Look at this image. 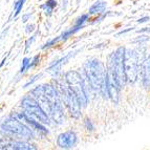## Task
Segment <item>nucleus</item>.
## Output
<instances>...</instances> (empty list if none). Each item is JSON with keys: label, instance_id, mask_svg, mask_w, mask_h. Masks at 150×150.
<instances>
[{"label": "nucleus", "instance_id": "8", "mask_svg": "<svg viewBox=\"0 0 150 150\" xmlns=\"http://www.w3.org/2000/svg\"><path fill=\"white\" fill-rule=\"evenodd\" d=\"M124 64H125V71L127 77V83L134 84L139 79V75L141 73V65L139 61L137 50L126 48L125 58H124Z\"/></svg>", "mask_w": 150, "mask_h": 150}, {"label": "nucleus", "instance_id": "11", "mask_svg": "<svg viewBox=\"0 0 150 150\" xmlns=\"http://www.w3.org/2000/svg\"><path fill=\"white\" fill-rule=\"evenodd\" d=\"M78 144V135L75 131H65L58 135L57 146L62 149H70L76 147Z\"/></svg>", "mask_w": 150, "mask_h": 150}, {"label": "nucleus", "instance_id": "30", "mask_svg": "<svg viewBox=\"0 0 150 150\" xmlns=\"http://www.w3.org/2000/svg\"><path fill=\"white\" fill-rule=\"evenodd\" d=\"M135 32L138 33V34H143V33H149V32H150V28H141V30H135Z\"/></svg>", "mask_w": 150, "mask_h": 150}, {"label": "nucleus", "instance_id": "21", "mask_svg": "<svg viewBox=\"0 0 150 150\" xmlns=\"http://www.w3.org/2000/svg\"><path fill=\"white\" fill-rule=\"evenodd\" d=\"M84 127H85V129L87 130V131H93L95 130V124L93 123V121L90 120V119H85L84 120Z\"/></svg>", "mask_w": 150, "mask_h": 150}, {"label": "nucleus", "instance_id": "18", "mask_svg": "<svg viewBox=\"0 0 150 150\" xmlns=\"http://www.w3.org/2000/svg\"><path fill=\"white\" fill-rule=\"evenodd\" d=\"M30 58H28V57L23 58L22 64H21V67H20V69H19V75H23L26 70L30 69Z\"/></svg>", "mask_w": 150, "mask_h": 150}, {"label": "nucleus", "instance_id": "3", "mask_svg": "<svg viewBox=\"0 0 150 150\" xmlns=\"http://www.w3.org/2000/svg\"><path fill=\"white\" fill-rule=\"evenodd\" d=\"M0 128L6 135L18 140H33L36 137L35 131L14 115L3 121Z\"/></svg>", "mask_w": 150, "mask_h": 150}, {"label": "nucleus", "instance_id": "15", "mask_svg": "<svg viewBox=\"0 0 150 150\" xmlns=\"http://www.w3.org/2000/svg\"><path fill=\"white\" fill-rule=\"evenodd\" d=\"M85 28V25H74L73 28H70L69 30H66L62 33L60 35V38H61V41H65L67 40L68 38H70L74 34H76L77 32L81 30L82 28Z\"/></svg>", "mask_w": 150, "mask_h": 150}, {"label": "nucleus", "instance_id": "29", "mask_svg": "<svg viewBox=\"0 0 150 150\" xmlns=\"http://www.w3.org/2000/svg\"><path fill=\"white\" fill-rule=\"evenodd\" d=\"M133 28H126V30H121V32H119L118 34L115 36H121V35H124V34H126V33H128V32H131V30H133Z\"/></svg>", "mask_w": 150, "mask_h": 150}, {"label": "nucleus", "instance_id": "25", "mask_svg": "<svg viewBox=\"0 0 150 150\" xmlns=\"http://www.w3.org/2000/svg\"><path fill=\"white\" fill-rule=\"evenodd\" d=\"M149 39H150L149 36L143 35V36H140L139 38H137V39H134V40H133V42H134V43H139V44H143V43L147 42Z\"/></svg>", "mask_w": 150, "mask_h": 150}, {"label": "nucleus", "instance_id": "27", "mask_svg": "<svg viewBox=\"0 0 150 150\" xmlns=\"http://www.w3.org/2000/svg\"><path fill=\"white\" fill-rule=\"evenodd\" d=\"M34 30H35V24H28L26 26H25V32L28 33V34H32V33H34Z\"/></svg>", "mask_w": 150, "mask_h": 150}, {"label": "nucleus", "instance_id": "17", "mask_svg": "<svg viewBox=\"0 0 150 150\" xmlns=\"http://www.w3.org/2000/svg\"><path fill=\"white\" fill-rule=\"evenodd\" d=\"M25 1H26V0H17V1L15 2V4H14V11H15L14 18H16L21 13V11H22V8H23V5H24V3H25Z\"/></svg>", "mask_w": 150, "mask_h": 150}, {"label": "nucleus", "instance_id": "1", "mask_svg": "<svg viewBox=\"0 0 150 150\" xmlns=\"http://www.w3.org/2000/svg\"><path fill=\"white\" fill-rule=\"evenodd\" d=\"M30 95L35 98L54 123L61 125L65 122L64 107L57 87L52 84H42L30 90Z\"/></svg>", "mask_w": 150, "mask_h": 150}, {"label": "nucleus", "instance_id": "4", "mask_svg": "<svg viewBox=\"0 0 150 150\" xmlns=\"http://www.w3.org/2000/svg\"><path fill=\"white\" fill-rule=\"evenodd\" d=\"M56 79V87H57L58 91L60 93L62 102L66 108H67L68 112L70 113V115L75 119H79L81 117V106L80 102L77 99L76 95L73 93V90L70 89L69 85L67 84V82L65 81L64 76L63 78H55Z\"/></svg>", "mask_w": 150, "mask_h": 150}, {"label": "nucleus", "instance_id": "12", "mask_svg": "<svg viewBox=\"0 0 150 150\" xmlns=\"http://www.w3.org/2000/svg\"><path fill=\"white\" fill-rule=\"evenodd\" d=\"M141 79H142V84L146 89H150V54L147 56L141 68Z\"/></svg>", "mask_w": 150, "mask_h": 150}, {"label": "nucleus", "instance_id": "13", "mask_svg": "<svg viewBox=\"0 0 150 150\" xmlns=\"http://www.w3.org/2000/svg\"><path fill=\"white\" fill-rule=\"evenodd\" d=\"M78 52H80V50H76V52H73V53H69L68 55L65 56V57H62V58H60V59H58V60L54 61V62L48 66V68L46 70H48V71H54V73L57 74L58 71H60V69L63 67V65H65L70 59H71V58L75 57V56L77 55Z\"/></svg>", "mask_w": 150, "mask_h": 150}, {"label": "nucleus", "instance_id": "23", "mask_svg": "<svg viewBox=\"0 0 150 150\" xmlns=\"http://www.w3.org/2000/svg\"><path fill=\"white\" fill-rule=\"evenodd\" d=\"M37 35H38V33H36L35 35H33L30 38H28V40H26V42H25V52H28V50H30V47L32 46L33 42L36 40V38H37Z\"/></svg>", "mask_w": 150, "mask_h": 150}, {"label": "nucleus", "instance_id": "16", "mask_svg": "<svg viewBox=\"0 0 150 150\" xmlns=\"http://www.w3.org/2000/svg\"><path fill=\"white\" fill-rule=\"evenodd\" d=\"M57 5H58L57 0H47V1H46L45 3H43V4L40 5V8L44 11L45 15L50 17V16L53 14L54 8H55Z\"/></svg>", "mask_w": 150, "mask_h": 150}, {"label": "nucleus", "instance_id": "9", "mask_svg": "<svg viewBox=\"0 0 150 150\" xmlns=\"http://www.w3.org/2000/svg\"><path fill=\"white\" fill-rule=\"evenodd\" d=\"M107 87H108V95L109 99L115 104H118L119 98H120V86L118 84V81L115 79V76L112 71V68L109 65H107Z\"/></svg>", "mask_w": 150, "mask_h": 150}, {"label": "nucleus", "instance_id": "31", "mask_svg": "<svg viewBox=\"0 0 150 150\" xmlns=\"http://www.w3.org/2000/svg\"><path fill=\"white\" fill-rule=\"evenodd\" d=\"M30 16H32V14H30V13H28V14H25V15H23L22 16V22H24V23L28 22V20L30 18Z\"/></svg>", "mask_w": 150, "mask_h": 150}, {"label": "nucleus", "instance_id": "32", "mask_svg": "<svg viewBox=\"0 0 150 150\" xmlns=\"http://www.w3.org/2000/svg\"><path fill=\"white\" fill-rule=\"evenodd\" d=\"M5 62H6V57H4L2 59V61H1V62H0V68H2L3 67V65L5 64Z\"/></svg>", "mask_w": 150, "mask_h": 150}, {"label": "nucleus", "instance_id": "2", "mask_svg": "<svg viewBox=\"0 0 150 150\" xmlns=\"http://www.w3.org/2000/svg\"><path fill=\"white\" fill-rule=\"evenodd\" d=\"M84 75L87 78L93 91L102 96L104 99H109L107 87V69L103 63L96 58L89 59L84 64Z\"/></svg>", "mask_w": 150, "mask_h": 150}, {"label": "nucleus", "instance_id": "24", "mask_svg": "<svg viewBox=\"0 0 150 150\" xmlns=\"http://www.w3.org/2000/svg\"><path fill=\"white\" fill-rule=\"evenodd\" d=\"M41 77H42V74H38V75L34 76V77L32 78V80H30L28 83H25V84H24V86H23V87H24V88H28V86L33 85V84H34V83H35L36 81H38V80H39V79H40Z\"/></svg>", "mask_w": 150, "mask_h": 150}, {"label": "nucleus", "instance_id": "19", "mask_svg": "<svg viewBox=\"0 0 150 150\" xmlns=\"http://www.w3.org/2000/svg\"><path fill=\"white\" fill-rule=\"evenodd\" d=\"M89 17H90L89 13H88V14H83V15H81L80 17L76 20L75 25H85V23L89 20Z\"/></svg>", "mask_w": 150, "mask_h": 150}, {"label": "nucleus", "instance_id": "22", "mask_svg": "<svg viewBox=\"0 0 150 150\" xmlns=\"http://www.w3.org/2000/svg\"><path fill=\"white\" fill-rule=\"evenodd\" d=\"M40 55H36L34 56V57L32 58V60H30V68H34L36 67L37 65H39V63H40Z\"/></svg>", "mask_w": 150, "mask_h": 150}, {"label": "nucleus", "instance_id": "26", "mask_svg": "<svg viewBox=\"0 0 150 150\" xmlns=\"http://www.w3.org/2000/svg\"><path fill=\"white\" fill-rule=\"evenodd\" d=\"M109 14V12H104V13H102V14H100V15L98 16V18L97 19H95V21H93V24H95V23H98V22H100V21H102L104 18L106 17V16Z\"/></svg>", "mask_w": 150, "mask_h": 150}, {"label": "nucleus", "instance_id": "14", "mask_svg": "<svg viewBox=\"0 0 150 150\" xmlns=\"http://www.w3.org/2000/svg\"><path fill=\"white\" fill-rule=\"evenodd\" d=\"M106 6H107V2H105V1H97L89 8L88 13L90 15H100V14L105 12Z\"/></svg>", "mask_w": 150, "mask_h": 150}, {"label": "nucleus", "instance_id": "6", "mask_svg": "<svg viewBox=\"0 0 150 150\" xmlns=\"http://www.w3.org/2000/svg\"><path fill=\"white\" fill-rule=\"evenodd\" d=\"M64 79L69 85L70 89L76 95L77 99L80 102L82 108H85L89 101V97L86 91L84 80L81 74H79L76 70H68L67 73L64 74Z\"/></svg>", "mask_w": 150, "mask_h": 150}, {"label": "nucleus", "instance_id": "10", "mask_svg": "<svg viewBox=\"0 0 150 150\" xmlns=\"http://www.w3.org/2000/svg\"><path fill=\"white\" fill-rule=\"evenodd\" d=\"M14 115H15L16 118L19 119V120L22 121V122H24L26 125L30 126V127L32 128L36 133H38V134L44 135L48 133V129L45 127L44 124H42V123L39 122V121L35 120V119H33L32 117H30V115H28V113H25L24 111H23V112L22 111L16 112Z\"/></svg>", "mask_w": 150, "mask_h": 150}, {"label": "nucleus", "instance_id": "7", "mask_svg": "<svg viewBox=\"0 0 150 150\" xmlns=\"http://www.w3.org/2000/svg\"><path fill=\"white\" fill-rule=\"evenodd\" d=\"M21 108L23 109L25 113H28L30 117L33 119L39 121L44 125H50L52 119L50 118V115L45 112L43 108L40 106V104L37 102L35 98H33L30 95L25 96L21 100L20 104Z\"/></svg>", "mask_w": 150, "mask_h": 150}, {"label": "nucleus", "instance_id": "5", "mask_svg": "<svg viewBox=\"0 0 150 150\" xmlns=\"http://www.w3.org/2000/svg\"><path fill=\"white\" fill-rule=\"evenodd\" d=\"M125 52L126 48L124 46H120L108 57V65L112 68V71L121 89H123L127 84V77H126L125 64H124Z\"/></svg>", "mask_w": 150, "mask_h": 150}, {"label": "nucleus", "instance_id": "28", "mask_svg": "<svg viewBox=\"0 0 150 150\" xmlns=\"http://www.w3.org/2000/svg\"><path fill=\"white\" fill-rule=\"evenodd\" d=\"M149 16H144V17H141L140 19H138L137 20V22L138 23H140V24H142V23H146V22H148L149 21Z\"/></svg>", "mask_w": 150, "mask_h": 150}, {"label": "nucleus", "instance_id": "20", "mask_svg": "<svg viewBox=\"0 0 150 150\" xmlns=\"http://www.w3.org/2000/svg\"><path fill=\"white\" fill-rule=\"evenodd\" d=\"M59 41H61V38H60V36H58V37L54 38V39H52V40L47 41V42L45 43L44 45H42V46H41V48H42V50H46V48L53 47L54 45H56V44H57V43L59 42Z\"/></svg>", "mask_w": 150, "mask_h": 150}, {"label": "nucleus", "instance_id": "33", "mask_svg": "<svg viewBox=\"0 0 150 150\" xmlns=\"http://www.w3.org/2000/svg\"><path fill=\"white\" fill-rule=\"evenodd\" d=\"M77 1H78V2H79V1H80V0H77Z\"/></svg>", "mask_w": 150, "mask_h": 150}]
</instances>
